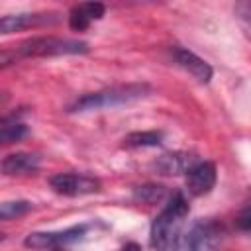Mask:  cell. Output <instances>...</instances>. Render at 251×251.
Listing matches in <instances>:
<instances>
[{"instance_id": "obj_1", "label": "cell", "mask_w": 251, "mask_h": 251, "mask_svg": "<svg viewBox=\"0 0 251 251\" xmlns=\"http://www.w3.org/2000/svg\"><path fill=\"white\" fill-rule=\"evenodd\" d=\"M190 212V204L184 190H175L169 194L167 204L155 216L149 227V245L155 251H169L173 249L175 241L178 239L184 220Z\"/></svg>"}, {"instance_id": "obj_2", "label": "cell", "mask_w": 251, "mask_h": 251, "mask_svg": "<svg viewBox=\"0 0 251 251\" xmlns=\"http://www.w3.org/2000/svg\"><path fill=\"white\" fill-rule=\"evenodd\" d=\"M88 53V43L80 39L57 37V35H39L22 41L12 51H2V67L16 63L20 59H35V57H61V55H84Z\"/></svg>"}, {"instance_id": "obj_3", "label": "cell", "mask_w": 251, "mask_h": 251, "mask_svg": "<svg viewBox=\"0 0 251 251\" xmlns=\"http://www.w3.org/2000/svg\"><path fill=\"white\" fill-rule=\"evenodd\" d=\"M149 94H151V86L147 82L118 84V86L102 88L98 92H90V94L76 98L69 106V112H94V110H104V108H118V106L137 102Z\"/></svg>"}, {"instance_id": "obj_4", "label": "cell", "mask_w": 251, "mask_h": 251, "mask_svg": "<svg viewBox=\"0 0 251 251\" xmlns=\"http://www.w3.org/2000/svg\"><path fill=\"white\" fill-rule=\"evenodd\" d=\"M224 226L212 218L196 220L188 229L180 231L173 251H220L224 241Z\"/></svg>"}, {"instance_id": "obj_5", "label": "cell", "mask_w": 251, "mask_h": 251, "mask_svg": "<svg viewBox=\"0 0 251 251\" xmlns=\"http://www.w3.org/2000/svg\"><path fill=\"white\" fill-rule=\"evenodd\" d=\"M92 226H94L92 222H84V224H76V226L59 229V231H31L25 235L24 245L29 249H61L69 243L82 239Z\"/></svg>"}, {"instance_id": "obj_6", "label": "cell", "mask_w": 251, "mask_h": 251, "mask_svg": "<svg viewBox=\"0 0 251 251\" xmlns=\"http://www.w3.org/2000/svg\"><path fill=\"white\" fill-rule=\"evenodd\" d=\"M49 186L63 196H86L96 194L102 188L98 178L78 173H57L49 178Z\"/></svg>"}, {"instance_id": "obj_7", "label": "cell", "mask_w": 251, "mask_h": 251, "mask_svg": "<svg viewBox=\"0 0 251 251\" xmlns=\"http://www.w3.org/2000/svg\"><path fill=\"white\" fill-rule=\"evenodd\" d=\"M218 180V169L212 161H198L194 163L184 175V186L190 196H204L210 194Z\"/></svg>"}, {"instance_id": "obj_8", "label": "cell", "mask_w": 251, "mask_h": 251, "mask_svg": "<svg viewBox=\"0 0 251 251\" xmlns=\"http://www.w3.org/2000/svg\"><path fill=\"white\" fill-rule=\"evenodd\" d=\"M61 20V14L57 12H35V14H8L2 16L0 20V33H16L22 29L29 27H39V25H51Z\"/></svg>"}, {"instance_id": "obj_9", "label": "cell", "mask_w": 251, "mask_h": 251, "mask_svg": "<svg viewBox=\"0 0 251 251\" xmlns=\"http://www.w3.org/2000/svg\"><path fill=\"white\" fill-rule=\"evenodd\" d=\"M171 59L175 61L176 67H180L184 73H188L196 82L208 84V82L212 80L214 71H212L210 63H206V61H204L202 57H198L196 53H192V51H188V49H184V47L175 45V47H171Z\"/></svg>"}, {"instance_id": "obj_10", "label": "cell", "mask_w": 251, "mask_h": 251, "mask_svg": "<svg viewBox=\"0 0 251 251\" xmlns=\"http://www.w3.org/2000/svg\"><path fill=\"white\" fill-rule=\"evenodd\" d=\"M194 163H198V159L192 153H186V151H169V153H163L161 157L155 159L153 169L159 175L176 176V175H186V171Z\"/></svg>"}, {"instance_id": "obj_11", "label": "cell", "mask_w": 251, "mask_h": 251, "mask_svg": "<svg viewBox=\"0 0 251 251\" xmlns=\"http://www.w3.org/2000/svg\"><path fill=\"white\" fill-rule=\"evenodd\" d=\"M106 14V6L100 2H82L71 8L69 12V27L73 31H86L88 25L96 20H102Z\"/></svg>"}, {"instance_id": "obj_12", "label": "cell", "mask_w": 251, "mask_h": 251, "mask_svg": "<svg viewBox=\"0 0 251 251\" xmlns=\"http://www.w3.org/2000/svg\"><path fill=\"white\" fill-rule=\"evenodd\" d=\"M41 165L39 155L27 153V151H16L2 159V173L6 176H18V175H29L35 173Z\"/></svg>"}, {"instance_id": "obj_13", "label": "cell", "mask_w": 251, "mask_h": 251, "mask_svg": "<svg viewBox=\"0 0 251 251\" xmlns=\"http://www.w3.org/2000/svg\"><path fill=\"white\" fill-rule=\"evenodd\" d=\"M27 135V126L22 122V114L14 112L10 116H4L0 122V139L4 145L16 143Z\"/></svg>"}, {"instance_id": "obj_14", "label": "cell", "mask_w": 251, "mask_h": 251, "mask_svg": "<svg viewBox=\"0 0 251 251\" xmlns=\"http://www.w3.org/2000/svg\"><path fill=\"white\" fill-rule=\"evenodd\" d=\"M165 133L157 129H147V131H133L124 137V147L127 149H139V147H157L163 143Z\"/></svg>"}, {"instance_id": "obj_15", "label": "cell", "mask_w": 251, "mask_h": 251, "mask_svg": "<svg viewBox=\"0 0 251 251\" xmlns=\"http://www.w3.org/2000/svg\"><path fill=\"white\" fill-rule=\"evenodd\" d=\"M133 196L137 200L145 202V204H157V202H161V200L167 198V190L161 184H143V186H137L135 188Z\"/></svg>"}, {"instance_id": "obj_16", "label": "cell", "mask_w": 251, "mask_h": 251, "mask_svg": "<svg viewBox=\"0 0 251 251\" xmlns=\"http://www.w3.org/2000/svg\"><path fill=\"white\" fill-rule=\"evenodd\" d=\"M29 210H31V202H27V200H8V202H2V206H0V218L14 220V218L27 214Z\"/></svg>"}, {"instance_id": "obj_17", "label": "cell", "mask_w": 251, "mask_h": 251, "mask_svg": "<svg viewBox=\"0 0 251 251\" xmlns=\"http://www.w3.org/2000/svg\"><path fill=\"white\" fill-rule=\"evenodd\" d=\"M233 12H235V18H237L239 25L243 27L245 35L251 39V0L237 2V4L233 6Z\"/></svg>"}, {"instance_id": "obj_18", "label": "cell", "mask_w": 251, "mask_h": 251, "mask_svg": "<svg viewBox=\"0 0 251 251\" xmlns=\"http://www.w3.org/2000/svg\"><path fill=\"white\" fill-rule=\"evenodd\" d=\"M237 226H239V229H243V231H251V202H249V204L243 208V212L239 214Z\"/></svg>"}, {"instance_id": "obj_19", "label": "cell", "mask_w": 251, "mask_h": 251, "mask_svg": "<svg viewBox=\"0 0 251 251\" xmlns=\"http://www.w3.org/2000/svg\"><path fill=\"white\" fill-rule=\"evenodd\" d=\"M120 251H143V249H141V245H139V243L129 241V243H126V245H124Z\"/></svg>"}]
</instances>
